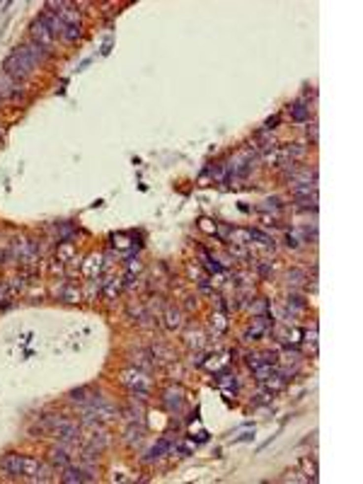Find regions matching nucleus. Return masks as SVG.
<instances>
[{"label":"nucleus","instance_id":"1","mask_svg":"<svg viewBox=\"0 0 363 484\" xmlns=\"http://www.w3.org/2000/svg\"><path fill=\"white\" fill-rule=\"evenodd\" d=\"M5 70L2 73H7L15 83H25V80H29L32 78V73H34V63L29 61V58H25L20 51H12L10 56L5 58V65H2Z\"/></svg>","mask_w":363,"mask_h":484},{"label":"nucleus","instance_id":"2","mask_svg":"<svg viewBox=\"0 0 363 484\" xmlns=\"http://www.w3.org/2000/svg\"><path fill=\"white\" fill-rule=\"evenodd\" d=\"M87 426H90V433H87V436H80V441H83V453L85 455H92V457H99L102 455V451L109 446V436H107L104 428L95 426V421L87 424Z\"/></svg>","mask_w":363,"mask_h":484},{"label":"nucleus","instance_id":"3","mask_svg":"<svg viewBox=\"0 0 363 484\" xmlns=\"http://www.w3.org/2000/svg\"><path fill=\"white\" fill-rule=\"evenodd\" d=\"M49 12H54L66 27H80V12L73 2H63V0H51L49 2Z\"/></svg>","mask_w":363,"mask_h":484},{"label":"nucleus","instance_id":"4","mask_svg":"<svg viewBox=\"0 0 363 484\" xmlns=\"http://www.w3.org/2000/svg\"><path fill=\"white\" fill-rule=\"evenodd\" d=\"M121 383L131 390V392H148L150 390V378L145 375V370L140 368H129L121 373Z\"/></svg>","mask_w":363,"mask_h":484},{"label":"nucleus","instance_id":"5","mask_svg":"<svg viewBox=\"0 0 363 484\" xmlns=\"http://www.w3.org/2000/svg\"><path fill=\"white\" fill-rule=\"evenodd\" d=\"M63 475H61V482L66 484H80V482H95V475H92V467H87V465H68V467H63L61 470Z\"/></svg>","mask_w":363,"mask_h":484},{"label":"nucleus","instance_id":"6","mask_svg":"<svg viewBox=\"0 0 363 484\" xmlns=\"http://www.w3.org/2000/svg\"><path fill=\"white\" fill-rule=\"evenodd\" d=\"M54 436L58 438V443H66V446H78L80 443V424H75V421H63L61 426L54 431Z\"/></svg>","mask_w":363,"mask_h":484},{"label":"nucleus","instance_id":"7","mask_svg":"<svg viewBox=\"0 0 363 484\" xmlns=\"http://www.w3.org/2000/svg\"><path fill=\"white\" fill-rule=\"evenodd\" d=\"M49 462L54 470H63L73 462V446H66V443H58L49 451Z\"/></svg>","mask_w":363,"mask_h":484},{"label":"nucleus","instance_id":"8","mask_svg":"<svg viewBox=\"0 0 363 484\" xmlns=\"http://www.w3.org/2000/svg\"><path fill=\"white\" fill-rule=\"evenodd\" d=\"M29 32H32V41H34V44L44 46L46 51L54 46V39H56V36L49 32V27H46L41 20H34V22H32V27H29Z\"/></svg>","mask_w":363,"mask_h":484},{"label":"nucleus","instance_id":"9","mask_svg":"<svg viewBox=\"0 0 363 484\" xmlns=\"http://www.w3.org/2000/svg\"><path fill=\"white\" fill-rule=\"evenodd\" d=\"M0 470L10 477H25V455L17 453H7L0 460Z\"/></svg>","mask_w":363,"mask_h":484},{"label":"nucleus","instance_id":"10","mask_svg":"<svg viewBox=\"0 0 363 484\" xmlns=\"http://www.w3.org/2000/svg\"><path fill=\"white\" fill-rule=\"evenodd\" d=\"M15 51H20L25 58H29L34 65H39V63H44L46 58H49V51L44 49V46H39V44H34V41H29V44H22V46H17Z\"/></svg>","mask_w":363,"mask_h":484},{"label":"nucleus","instance_id":"11","mask_svg":"<svg viewBox=\"0 0 363 484\" xmlns=\"http://www.w3.org/2000/svg\"><path fill=\"white\" fill-rule=\"evenodd\" d=\"M163 404L167 407V412L179 414V412L184 409V392H182V387H169V390H165Z\"/></svg>","mask_w":363,"mask_h":484},{"label":"nucleus","instance_id":"12","mask_svg":"<svg viewBox=\"0 0 363 484\" xmlns=\"http://www.w3.org/2000/svg\"><path fill=\"white\" fill-rule=\"evenodd\" d=\"M172 448H174V443H172L169 438H160V441H158V443H155V446H153V448L145 453V457H143V460H145V462H155V460H160V457L167 455Z\"/></svg>","mask_w":363,"mask_h":484},{"label":"nucleus","instance_id":"13","mask_svg":"<svg viewBox=\"0 0 363 484\" xmlns=\"http://www.w3.org/2000/svg\"><path fill=\"white\" fill-rule=\"evenodd\" d=\"M182 324H184L182 310L174 308V305H167L165 308V327H167L169 332H174V329H182Z\"/></svg>","mask_w":363,"mask_h":484},{"label":"nucleus","instance_id":"14","mask_svg":"<svg viewBox=\"0 0 363 484\" xmlns=\"http://www.w3.org/2000/svg\"><path fill=\"white\" fill-rule=\"evenodd\" d=\"M17 92H20L17 83H15L7 73H0V99H10V97H15Z\"/></svg>","mask_w":363,"mask_h":484},{"label":"nucleus","instance_id":"15","mask_svg":"<svg viewBox=\"0 0 363 484\" xmlns=\"http://www.w3.org/2000/svg\"><path fill=\"white\" fill-rule=\"evenodd\" d=\"M39 20H41V22H44V25L49 27V32H51L54 36H56V34H58V36H63V32H66V25H63V22L58 20L54 12H49V10H46V12H44V15H41Z\"/></svg>","mask_w":363,"mask_h":484},{"label":"nucleus","instance_id":"16","mask_svg":"<svg viewBox=\"0 0 363 484\" xmlns=\"http://www.w3.org/2000/svg\"><path fill=\"white\" fill-rule=\"evenodd\" d=\"M257 145H259V150H264V153H269V150H274L276 148V138H274V133L271 131H259L257 133Z\"/></svg>","mask_w":363,"mask_h":484},{"label":"nucleus","instance_id":"17","mask_svg":"<svg viewBox=\"0 0 363 484\" xmlns=\"http://www.w3.org/2000/svg\"><path fill=\"white\" fill-rule=\"evenodd\" d=\"M288 112H291V119H293V121H307V119H310V107H307L305 102H296V104H291V107H288Z\"/></svg>","mask_w":363,"mask_h":484},{"label":"nucleus","instance_id":"18","mask_svg":"<svg viewBox=\"0 0 363 484\" xmlns=\"http://www.w3.org/2000/svg\"><path fill=\"white\" fill-rule=\"evenodd\" d=\"M68 397H70V402H75V404L85 407V404H87L90 399L95 397V392H92L90 387H78V390H73V392H70Z\"/></svg>","mask_w":363,"mask_h":484},{"label":"nucleus","instance_id":"19","mask_svg":"<svg viewBox=\"0 0 363 484\" xmlns=\"http://www.w3.org/2000/svg\"><path fill=\"white\" fill-rule=\"evenodd\" d=\"M143 436H145L143 424H138V426H136V424H131V426L126 428V443H129V446H133V443L138 446L140 441H143Z\"/></svg>","mask_w":363,"mask_h":484},{"label":"nucleus","instance_id":"20","mask_svg":"<svg viewBox=\"0 0 363 484\" xmlns=\"http://www.w3.org/2000/svg\"><path fill=\"white\" fill-rule=\"evenodd\" d=\"M51 480H54V470H51L49 465L39 462V467H36V472H34L32 482H51Z\"/></svg>","mask_w":363,"mask_h":484},{"label":"nucleus","instance_id":"21","mask_svg":"<svg viewBox=\"0 0 363 484\" xmlns=\"http://www.w3.org/2000/svg\"><path fill=\"white\" fill-rule=\"evenodd\" d=\"M203 344H206V339H203V332H201V329L187 332V346H189V349H201Z\"/></svg>","mask_w":363,"mask_h":484},{"label":"nucleus","instance_id":"22","mask_svg":"<svg viewBox=\"0 0 363 484\" xmlns=\"http://www.w3.org/2000/svg\"><path fill=\"white\" fill-rule=\"evenodd\" d=\"M303 284H305V271L303 269H291L288 271V286L291 288H300Z\"/></svg>","mask_w":363,"mask_h":484},{"label":"nucleus","instance_id":"23","mask_svg":"<svg viewBox=\"0 0 363 484\" xmlns=\"http://www.w3.org/2000/svg\"><path fill=\"white\" fill-rule=\"evenodd\" d=\"M61 298L66 300V303H78L80 300V290L75 288V286H63V290H61Z\"/></svg>","mask_w":363,"mask_h":484},{"label":"nucleus","instance_id":"24","mask_svg":"<svg viewBox=\"0 0 363 484\" xmlns=\"http://www.w3.org/2000/svg\"><path fill=\"white\" fill-rule=\"evenodd\" d=\"M303 308H305V298L298 295V293H291V295H288V310H291V315L298 313V310H303Z\"/></svg>","mask_w":363,"mask_h":484},{"label":"nucleus","instance_id":"25","mask_svg":"<svg viewBox=\"0 0 363 484\" xmlns=\"http://www.w3.org/2000/svg\"><path fill=\"white\" fill-rule=\"evenodd\" d=\"M99 269H102V257H92L90 264H85V274H87L90 279H95V276L99 274Z\"/></svg>","mask_w":363,"mask_h":484},{"label":"nucleus","instance_id":"26","mask_svg":"<svg viewBox=\"0 0 363 484\" xmlns=\"http://www.w3.org/2000/svg\"><path fill=\"white\" fill-rule=\"evenodd\" d=\"M211 327H216V332H213L216 337H218V334H223L225 329H228L225 315H223V313H216V315H213V317H211Z\"/></svg>","mask_w":363,"mask_h":484},{"label":"nucleus","instance_id":"27","mask_svg":"<svg viewBox=\"0 0 363 484\" xmlns=\"http://www.w3.org/2000/svg\"><path fill=\"white\" fill-rule=\"evenodd\" d=\"M124 414H126V419L131 421V424H143V412H140V407H126L124 409Z\"/></svg>","mask_w":363,"mask_h":484},{"label":"nucleus","instance_id":"28","mask_svg":"<svg viewBox=\"0 0 363 484\" xmlns=\"http://www.w3.org/2000/svg\"><path fill=\"white\" fill-rule=\"evenodd\" d=\"M274 399V390H259L257 395H254V399H252V404L257 407V404H269Z\"/></svg>","mask_w":363,"mask_h":484},{"label":"nucleus","instance_id":"29","mask_svg":"<svg viewBox=\"0 0 363 484\" xmlns=\"http://www.w3.org/2000/svg\"><path fill=\"white\" fill-rule=\"evenodd\" d=\"M150 354H153L155 358H160V361H174V354L169 351L167 346H155Z\"/></svg>","mask_w":363,"mask_h":484},{"label":"nucleus","instance_id":"30","mask_svg":"<svg viewBox=\"0 0 363 484\" xmlns=\"http://www.w3.org/2000/svg\"><path fill=\"white\" fill-rule=\"evenodd\" d=\"M300 465H303V467H305V472H307V480H310V482H317V465H315V460H312V462H310V460H307V457H303V460H300Z\"/></svg>","mask_w":363,"mask_h":484},{"label":"nucleus","instance_id":"31","mask_svg":"<svg viewBox=\"0 0 363 484\" xmlns=\"http://www.w3.org/2000/svg\"><path fill=\"white\" fill-rule=\"evenodd\" d=\"M271 373H274V366H269V363H262L259 368H254V378H257L259 383H264V380H266Z\"/></svg>","mask_w":363,"mask_h":484},{"label":"nucleus","instance_id":"32","mask_svg":"<svg viewBox=\"0 0 363 484\" xmlns=\"http://www.w3.org/2000/svg\"><path fill=\"white\" fill-rule=\"evenodd\" d=\"M250 310H252L254 315H257V317H259V315H264V313H269V300L259 298L257 303H252V305H250Z\"/></svg>","mask_w":363,"mask_h":484},{"label":"nucleus","instance_id":"33","mask_svg":"<svg viewBox=\"0 0 363 484\" xmlns=\"http://www.w3.org/2000/svg\"><path fill=\"white\" fill-rule=\"evenodd\" d=\"M119 288H121L119 279H112V281H107V286H104V293H107V298H114V295L119 293Z\"/></svg>","mask_w":363,"mask_h":484},{"label":"nucleus","instance_id":"34","mask_svg":"<svg viewBox=\"0 0 363 484\" xmlns=\"http://www.w3.org/2000/svg\"><path fill=\"white\" fill-rule=\"evenodd\" d=\"M286 247H291V250H298V247H300L298 232H286Z\"/></svg>","mask_w":363,"mask_h":484},{"label":"nucleus","instance_id":"35","mask_svg":"<svg viewBox=\"0 0 363 484\" xmlns=\"http://www.w3.org/2000/svg\"><path fill=\"white\" fill-rule=\"evenodd\" d=\"M63 39H66V41H78V39H80V27H66Z\"/></svg>","mask_w":363,"mask_h":484},{"label":"nucleus","instance_id":"36","mask_svg":"<svg viewBox=\"0 0 363 484\" xmlns=\"http://www.w3.org/2000/svg\"><path fill=\"white\" fill-rule=\"evenodd\" d=\"M264 361H262V354H247V366H250L252 370L254 368H259Z\"/></svg>","mask_w":363,"mask_h":484},{"label":"nucleus","instance_id":"37","mask_svg":"<svg viewBox=\"0 0 363 484\" xmlns=\"http://www.w3.org/2000/svg\"><path fill=\"white\" fill-rule=\"evenodd\" d=\"M56 230H61V240H68V237L73 235V226H68V223H61V226H56Z\"/></svg>","mask_w":363,"mask_h":484},{"label":"nucleus","instance_id":"38","mask_svg":"<svg viewBox=\"0 0 363 484\" xmlns=\"http://www.w3.org/2000/svg\"><path fill=\"white\" fill-rule=\"evenodd\" d=\"M307 136H310V141H312V143H317V138H320V131H317V121H312V124L307 126Z\"/></svg>","mask_w":363,"mask_h":484},{"label":"nucleus","instance_id":"39","mask_svg":"<svg viewBox=\"0 0 363 484\" xmlns=\"http://www.w3.org/2000/svg\"><path fill=\"white\" fill-rule=\"evenodd\" d=\"M230 252H232L235 257H247L245 247H242V245H237V242H232V245H230Z\"/></svg>","mask_w":363,"mask_h":484},{"label":"nucleus","instance_id":"40","mask_svg":"<svg viewBox=\"0 0 363 484\" xmlns=\"http://www.w3.org/2000/svg\"><path fill=\"white\" fill-rule=\"evenodd\" d=\"M264 208H266V211H279V208H281V201L274 196V199H269L266 203H264Z\"/></svg>","mask_w":363,"mask_h":484},{"label":"nucleus","instance_id":"41","mask_svg":"<svg viewBox=\"0 0 363 484\" xmlns=\"http://www.w3.org/2000/svg\"><path fill=\"white\" fill-rule=\"evenodd\" d=\"M305 339H307V344H312V346L317 344V329H315V327H312V329H307V332H305Z\"/></svg>","mask_w":363,"mask_h":484},{"label":"nucleus","instance_id":"42","mask_svg":"<svg viewBox=\"0 0 363 484\" xmlns=\"http://www.w3.org/2000/svg\"><path fill=\"white\" fill-rule=\"evenodd\" d=\"M182 455H192V451H194V446H189V443H182V446H174Z\"/></svg>","mask_w":363,"mask_h":484},{"label":"nucleus","instance_id":"43","mask_svg":"<svg viewBox=\"0 0 363 484\" xmlns=\"http://www.w3.org/2000/svg\"><path fill=\"white\" fill-rule=\"evenodd\" d=\"M201 230H206V232H216V223L211 226V221H206V218H203V221H201Z\"/></svg>","mask_w":363,"mask_h":484},{"label":"nucleus","instance_id":"44","mask_svg":"<svg viewBox=\"0 0 363 484\" xmlns=\"http://www.w3.org/2000/svg\"><path fill=\"white\" fill-rule=\"evenodd\" d=\"M0 300H7V286L0 281Z\"/></svg>","mask_w":363,"mask_h":484},{"label":"nucleus","instance_id":"45","mask_svg":"<svg viewBox=\"0 0 363 484\" xmlns=\"http://www.w3.org/2000/svg\"><path fill=\"white\" fill-rule=\"evenodd\" d=\"M184 305H187V310H194V308H196V298H187V303H184Z\"/></svg>","mask_w":363,"mask_h":484},{"label":"nucleus","instance_id":"46","mask_svg":"<svg viewBox=\"0 0 363 484\" xmlns=\"http://www.w3.org/2000/svg\"><path fill=\"white\" fill-rule=\"evenodd\" d=\"M0 261H2V252H0Z\"/></svg>","mask_w":363,"mask_h":484}]
</instances>
